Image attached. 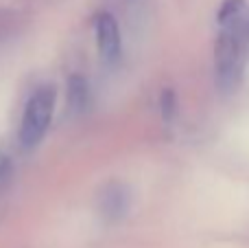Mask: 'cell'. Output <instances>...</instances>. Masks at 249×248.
I'll list each match as a JSON object with an SVG mask.
<instances>
[{
  "label": "cell",
  "instance_id": "cell-3",
  "mask_svg": "<svg viewBox=\"0 0 249 248\" xmlns=\"http://www.w3.org/2000/svg\"><path fill=\"white\" fill-rule=\"evenodd\" d=\"M131 207V189L121 180H109L99 191V213L107 224L124 220Z\"/></svg>",
  "mask_w": 249,
  "mask_h": 248
},
{
  "label": "cell",
  "instance_id": "cell-5",
  "mask_svg": "<svg viewBox=\"0 0 249 248\" xmlns=\"http://www.w3.org/2000/svg\"><path fill=\"white\" fill-rule=\"evenodd\" d=\"M68 108L72 114H86L92 108V90L83 75H70L68 83Z\"/></svg>",
  "mask_w": 249,
  "mask_h": 248
},
{
  "label": "cell",
  "instance_id": "cell-4",
  "mask_svg": "<svg viewBox=\"0 0 249 248\" xmlns=\"http://www.w3.org/2000/svg\"><path fill=\"white\" fill-rule=\"evenodd\" d=\"M94 35H96V48H99L101 57L107 64L118 62L123 53V38H121V26L118 20L109 11H101L94 20Z\"/></svg>",
  "mask_w": 249,
  "mask_h": 248
},
{
  "label": "cell",
  "instance_id": "cell-1",
  "mask_svg": "<svg viewBox=\"0 0 249 248\" xmlns=\"http://www.w3.org/2000/svg\"><path fill=\"white\" fill-rule=\"evenodd\" d=\"M55 103L57 90L53 83L37 86L26 99L20 121V132H18V141H20V147L24 152L35 149L44 141L48 127H51L53 114H55Z\"/></svg>",
  "mask_w": 249,
  "mask_h": 248
},
{
  "label": "cell",
  "instance_id": "cell-6",
  "mask_svg": "<svg viewBox=\"0 0 249 248\" xmlns=\"http://www.w3.org/2000/svg\"><path fill=\"white\" fill-rule=\"evenodd\" d=\"M247 2L245 0H223L216 11V20L223 26H232L238 20H243V13H245Z\"/></svg>",
  "mask_w": 249,
  "mask_h": 248
},
{
  "label": "cell",
  "instance_id": "cell-2",
  "mask_svg": "<svg viewBox=\"0 0 249 248\" xmlns=\"http://www.w3.org/2000/svg\"><path fill=\"white\" fill-rule=\"evenodd\" d=\"M214 68L216 82L223 90H232L238 83L243 70V42L236 29L225 26L214 44Z\"/></svg>",
  "mask_w": 249,
  "mask_h": 248
},
{
  "label": "cell",
  "instance_id": "cell-7",
  "mask_svg": "<svg viewBox=\"0 0 249 248\" xmlns=\"http://www.w3.org/2000/svg\"><path fill=\"white\" fill-rule=\"evenodd\" d=\"M177 95L173 88H164L162 92H160V112H162V119L166 123H171L173 119H175L177 114Z\"/></svg>",
  "mask_w": 249,
  "mask_h": 248
},
{
  "label": "cell",
  "instance_id": "cell-8",
  "mask_svg": "<svg viewBox=\"0 0 249 248\" xmlns=\"http://www.w3.org/2000/svg\"><path fill=\"white\" fill-rule=\"evenodd\" d=\"M9 171H11V161H9L7 154L0 152V180H4L9 176Z\"/></svg>",
  "mask_w": 249,
  "mask_h": 248
}]
</instances>
